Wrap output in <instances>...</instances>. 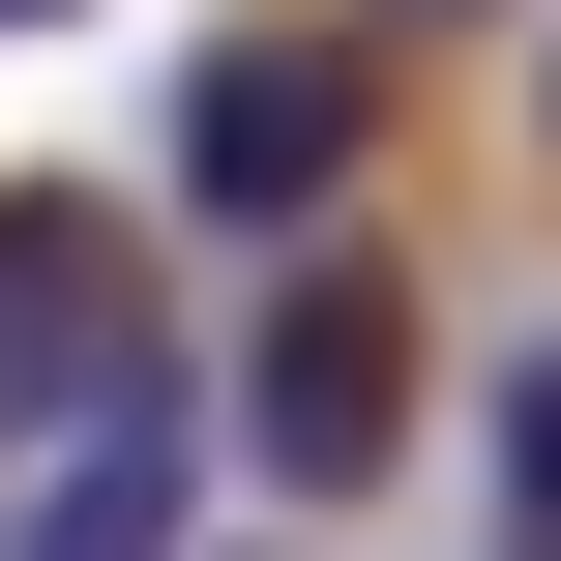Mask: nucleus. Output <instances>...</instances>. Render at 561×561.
<instances>
[{
  "mask_svg": "<svg viewBox=\"0 0 561 561\" xmlns=\"http://www.w3.org/2000/svg\"><path fill=\"white\" fill-rule=\"evenodd\" d=\"M355 178H385V30L266 0V30H207V59H178V207H207V237H266V266H296Z\"/></svg>",
  "mask_w": 561,
  "mask_h": 561,
  "instance_id": "nucleus-1",
  "label": "nucleus"
},
{
  "mask_svg": "<svg viewBox=\"0 0 561 561\" xmlns=\"http://www.w3.org/2000/svg\"><path fill=\"white\" fill-rule=\"evenodd\" d=\"M385 444H414V296L296 237V266H266V325H237V473H296V503H355Z\"/></svg>",
  "mask_w": 561,
  "mask_h": 561,
  "instance_id": "nucleus-3",
  "label": "nucleus"
},
{
  "mask_svg": "<svg viewBox=\"0 0 561 561\" xmlns=\"http://www.w3.org/2000/svg\"><path fill=\"white\" fill-rule=\"evenodd\" d=\"M118 385H178V325H148V237H118V178H0V473H59Z\"/></svg>",
  "mask_w": 561,
  "mask_h": 561,
  "instance_id": "nucleus-2",
  "label": "nucleus"
},
{
  "mask_svg": "<svg viewBox=\"0 0 561 561\" xmlns=\"http://www.w3.org/2000/svg\"><path fill=\"white\" fill-rule=\"evenodd\" d=\"M503 561H561V355H533V414H503Z\"/></svg>",
  "mask_w": 561,
  "mask_h": 561,
  "instance_id": "nucleus-5",
  "label": "nucleus"
},
{
  "mask_svg": "<svg viewBox=\"0 0 561 561\" xmlns=\"http://www.w3.org/2000/svg\"><path fill=\"white\" fill-rule=\"evenodd\" d=\"M0 30H59V0H0Z\"/></svg>",
  "mask_w": 561,
  "mask_h": 561,
  "instance_id": "nucleus-7",
  "label": "nucleus"
},
{
  "mask_svg": "<svg viewBox=\"0 0 561 561\" xmlns=\"http://www.w3.org/2000/svg\"><path fill=\"white\" fill-rule=\"evenodd\" d=\"M178 533H207V385H118V414L30 473V533H0V561H178Z\"/></svg>",
  "mask_w": 561,
  "mask_h": 561,
  "instance_id": "nucleus-4",
  "label": "nucleus"
},
{
  "mask_svg": "<svg viewBox=\"0 0 561 561\" xmlns=\"http://www.w3.org/2000/svg\"><path fill=\"white\" fill-rule=\"evenodd\" d=\"M533 118H561V30H533Z\"/></svg>",
  "mask_w": 561,
  "mask_h": 561,
  "instance_id": "nucleus-6",
  "label": "nucleus"
}]
</instances>
